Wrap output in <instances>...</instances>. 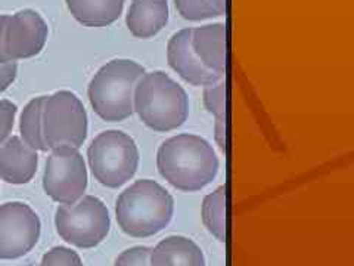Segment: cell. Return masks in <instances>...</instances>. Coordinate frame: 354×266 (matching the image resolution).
Instances as JSON below:
<instances>
[{
  "label": "cell",
  "mask_w": 354,
  "mask_h": 266,
  "mask_svg": "<svg viewBox=\"0 0 354 266\" xmlns=\"http://www.w3.org/2000/svg\"><path fill=\"white\" fill-rule=\"evenodd\" d=\"M203 222L209 234L218 241L226 240V188L218 186L203 202Z\"/></svg>",
  "instance_id": "obj_18"
},
{
  "label": "cell",
  "mask_w": 354,
  "mask_h": 266,
  "mask_svg": "<svg viewBox=\"0 0 354 266\" xmlns=\"http://www.w3.org/2000/svg\"><path fill=\"white\" fill-rule=\"evenodd\" d=\"M167 58L171 69L192 86H207L223 79V76L207 69L192 48V28L177 31L167 46Z\"/></svg>",
  "instance_id": "obj_11"
},
{
  "label": "cell",
  "mask_w": 354,
  "mask_h": 266,
  "mask_svg": "<svg viewBox=\"0 0 354 266\" xmlns=\"http://www.w3.org/2000/svg\"><path fill=\"white\" fill-rule=\"evenodd\" d=\"M87 160L95 179L106 188H120L136 175L139 148L127 133L105 130L92 141Z\"/></svg>",
  "instance_id": "obj_5"
},
{
  "label": "cell",
  "mask_w": 354,
  "mask_h": 266,
  "mask_svg": "<svg viewBox=\"0 0 354 266\" xmlns=\"http://www.w3.org/2000/svg\"><path fill=\"white\" fill-rule=\"evenodd\" d=\"M71 15L86 27H106L123 12L124 0H65Z\"/></svg>",
  "instance_id": "obj_16"
},
{
  "label": "cell",
  "mask_w": 354,
  "mask_h": 266,
  "mask_svg": "<svg viewBox=\"0 0 354 266\" xmlns=\"http://www.w3.org/2000/svg\"><path fill=\"white\" fill-rule=\"evenodd\" d=\"M209 2H212V5H213L217 10H220L221 14L226 12V0H209Z\"/></svg>",
  "instance_id": "obj_27"
},
{
  "label": "cell",
  "mask_w": 354,
  "mask_h": 266,
  "mask_svg": "<svg viewBox=\"0 0 354 266\" xmlns=\"http://www.w3.org/2000/svg\"><path fill=\"white\" fill-rule=\"evenodd\" d=\"M157 168L176 190L196 193L216 179L220 161L208 141L182 133L161 143L157 152Z\"/></svg>",
  "instance_id": "obj_1"
},
{
  "label": "cell",
  "mask_w": 354,
  "mask_h": 266,
  "mask_svg": "<svg viewBox=\"0 0 354 266\" xmlns=\"http://www.w3.org/2000/svg\"><path fill=\"white\" fill-rule=\"evenodd\" d=\"M133 109L147 127L155 132H171L187 120L189 98L169 74L145 73L135 87Z\"/></svg>",
  "instance_id": "obj_3"
},
{
  "label": "cell",
  "mask_w": 354,
  "mask_h": 266,
  "mask_svg": "<svg viewBox=\"0 0 354 266\" xmlns=\"http://www.w3.org/2000/svg\"><path fill=\"white\" fill-rule=\"evenodd\" d=\"M41 222L28 204L21 202L0 206V259L26 256L39 242Z\"/></svg>",
  "instance_id": "obj_9"
},
{
  "label": "cell",
  "mask_w": 354,
  "mask_h": 266,
  "mask_svg": "<svg viewBox=\"0 0 354 266\" xmlns=\"http://www.w3.org/2000/svg\"><path fill=\"white\" fill-rule=\"evenodd\" d=\"M59 237L79 249H93L101 244L111 229L108 207L102 200L83 195L73 204H61L55 215Z\"/></svg>",
  "instance_id": "obj_6"
},
{
  "label": "cell",
  "mask_w": 354,
  "mask_h": 266,
  "mask_svg": "<svg viewBox=\"0 0 354 266\" xmlns=\"http://www.w3.org/2000/svg\"><path fill=\"white\" fill-rule=\"evenodd\" d=\"M46 96H37L26 105L22 109L21 121H19V130H21V139L24 141L28 147L36 151L46 152L48 147L43 139V127H41V113H43V104Z\"/></svg>",
  "instance_id": "obj_17"
},
{
  "label": "cell",
  "mask_w": 354,
  "mask_h": 266,
  "mask_svg": "<svg viewBox=\"0 0 354 266\" xmlns=\"http://www.w3.org/2000/svg\"><path fill=\"white\" fill-rule=\"evenodd\" d=\"M151 250L145 246H136L124 250L114 266H151Z\"/></svg>",
  "instance_id": "obj_22"
},
{
  "label": "cell",
  "mask_w": 354,
  "mask_h": 266,
  "mask_svg": "<svg viewBox=\"0 0 354 266\" xmlns=\"http://www.w3.org/2000/svg\"><path fill=\"white\" fill-rule=\"evenodd\" d=\"M143 74L145 69L131 60H113L101 66L87 89L95 113L109 123L129 118L135 113L133 96Z\"/></svg>",
  "instance_id": "obj_4"
},
{
  "label": "cell",
  "mask_w": 354,
  "mask_h": 266,
  "mask_svg": "<svg viewBox=\"0 0 354 266\" xmlns=\"http://www.w3.org/2000/svg\"><path fill=\"white\" fill-rule=\"evenodd\" d=\"M174 213V200L158 182L140 179L117 198L115 215L121 231L133 238L157 236Z\"/></svg>",
  "instance_id": "obj_2"
},
{
  "label": "cell",
  "mask_w": 354,
  "mask_h": 266,
  "mask_svg": "<svg viewBox=\"0 0 354 266\" xmlns=\"http://www.w3.org/2000/svg\"><path fill=\"white\" fill-rule=\"evenodd\" d=\"M192 48L207 69L226 73V26L208 24L192 28Z\"/></svg>",
  "instance_id": "obj_14"
},
{
  "label": "cell",
  "mask_w": 354,
  "mask_h": 266,
  "mask_svg": "<svg viewBox=\"0 0 354 266\" xmlns=\"http://www.w3.org/2000/svg\"><path fill=\"white\" fill-rule=\"evenodd\" d=\"M214 139L221 151L226 150V117L216 118Z\"/></svg>",
  "instance_id": "obj_25"
},
{
  "label": "cell",
  "mask_w": 354,
  "mask_h": 266,
  "mask_svg": "<svg viewBox=\"0 0 354 266\" xmlns=\"http://www.w3.org/2000/svg\"><path fill=\"white\" fill-rule=\"evenodd\" d=\"M174 5L185 19L199 21L223 15L209 0H174Z\"/></svg>",
  "instance_id": "obj_19"
},
{
  "label": "cell",
  "mask_w": 354,
  "mask_h": 266,
  "mask_svg": "<svg viewBox=\"0 0 354 266\" xmlns=\"http://www.w3.org/2000/svg\"><path fill=\"white\" fill-rule=\"evenodd\" d=\"M87 169L79 148L59 147L52 150L43 173V190L53 202L73 204L84 195Z\"/></svg>",
  "instance_id": "obj_8"
},
{
  "label": "cell",
  "mask_w": 354,
  "mask_h": 266,
  "mask_svg": "<svg viewBox=\"0 0 354 266\" xmlns=\"http://www.w3.org/2000/svg\"><path fill=\"white\" fill-rule=\"evenodd\" d=\"M40 266H84L79 253L68 247H53L44 254Z\"/></svg>",
  "instance_id": "obj_21"
},
{
  "label": "cell",
  "mask_w": 354,
  "mask_h": 266,
  "mask_svg": "<svg viewBox=\"0 0 354 266\" xmlns=\"http://www.w3.org/2000/svg\"><path fill=\"white\" fill-rule=\"evenodd\" d=\"M17 74L18 65L15 61L0 64V92H5L9 86H12L17 79Z\"/></svg>",
  "instance_id": "obj_24"
},
{
  "label": "cell",
  "mask_w": 354,
  "mask_h": 266,
  "mask_svg": "<svg viewBox=\"0 0 354 266\" xmlns=\"http://www.w3.org/2000/svg\"><path fill=\"white\" fill-rule=\"evenodd\" d=\"M41 127L48 150L80 148L87 138L88 123L79 96L70 91H59L44 98Z\"/></svg>",
  "instance_id": "obj_7"
},
{
  "label": "cell",
  "mask_w": 354,
  "mask_h": 266,
  "mask_svg": "<svg viewBox=\"0 0 354 266\" xmlns=\"http://www.w3.org/2000/svg\"><path fill=\"white\" fill-rule=\"evenodd\" d=\"M8 15H0V64L10 62L12 60L9 58V55L5 48V30L8 24Z\"/></svg>",
  "instance_id": "obj_26"
},
{
  "label": "cell",
  "mask_w": 354,
  "mask_h": 266,
  "mask_svg": "<svg viewBox=\"0 0 354 266\" xmlns=\"http://www.w3.org/2000/svg\"><path fill=\"white\" fill-rule=\"evenodd\" d=\"M39 166L37 151L28 147L19 136H9L0 143V179L24 185L35 177Z\"/></svg>",
  "instance_id": "obj_12"
},
{
  "label": "cell",
  "mask_w": 354,
  "mask_h": 266,
  "mask_svg": "<svg viewBox=\"0 0 354 266\" xmlns=\"http://www.w3.org/2000/svg\"><path fill=\"white\" fill-rule=\"evenodd\" d=\"M151 266H205V256L194 240L170 236L151 250Z\"/></svg>",
  "instance_id": "obj_15"
},
{
  "label": "cell",
  "mask_w": 354,
  "mask_h": 266,
  "mask_svg": "<svg viewBox=\"0 0 354 266\" xmlns=\"http://www.w3.org/2000/svg\"><path fill=\"white\" fill-rule=\"evenodd\" d=\"M204 105L214 118L226 117V82L220 79L216 83L204 86Z\"/></svg>",
  "instance_id": "obj_20"
},
{
  "label": "cell",
  "mask_w": 354,
  "mask_h": 266,
  "mask_svg": "<svg viewBox=\"0 0 354 266\" xmlns=\"http://www.w3.org/2000/svg\"><path fill=\"white\" fill-rule=\"evenodd\" d=\"M49 36V27L43 17L32 9L19 10L8 18L5 48L12 61L27 60L39 55Z\"/></svg>",
  "instance_id": "obj_10"
},
{
  "label": "cell",
  "mask_w": 354,
  "mask_h": 266,
  "mask_svg": "<svg viewBox=\"0 0 354 266\" xmlns=\"http://www.w3.org/2000/svg\"><path fill=\"white\" fill-rule=\"evenodd\" d=\"M167 22V0H133L126 17L129 31L138 39L153 37Z\"/></svg>",
  "instance_id": "obj_13"
},
{
  "label": "cell",
  "mask_w": 354,
  "mask_h": 266,
  "mask_svg": "<svg viewBox=\"0 0 354 266\" xmlns=\"http://www.w3.org/2000/svg\"><path fill=\"white\" fill-rule=\"evenodd\" d=\"M17 111L18 107L14 103L0 99V143H3L12 133Z\"/></svg>",
  "instance_id": "obj_23"
}]
</instances>
